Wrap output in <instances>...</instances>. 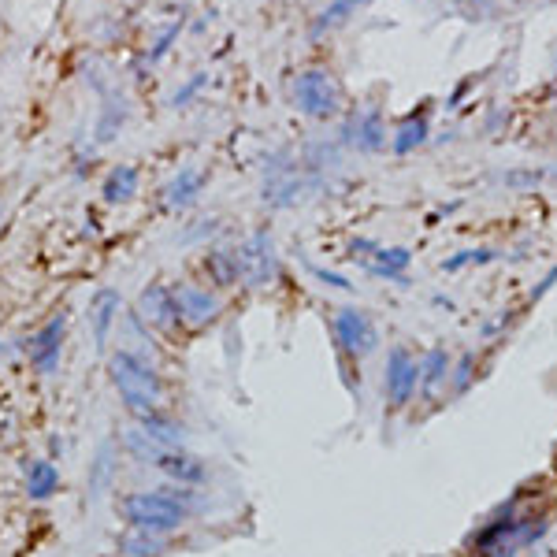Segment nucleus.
Listing matches in <instances>:
<instances>
[{"mask_svg":"<svg viewBox=\"0 0 557 557\" xmlns=\"http://www.w3.org/2000/svg\"><path fill=\"white\" fill-rule=\"evenodd\" d=\"M201 268H205V279L216 290H231V286L242 283V264H238V253L227 246H212L201 260Z\"/></svg>","mask_w":557,"mask_h":557,"instance_id":"13","label":"nucleus"},{"mask_svg":"<svg viewBox=\"0 0 557 557\" xmlns=\"http://www.w3.org/2000/svg\"><path fill=\"white\" fill-rule=\"evenodd\" d=\"M108 480H112V442H104L101 454H97V461H93V472H90L93 494H101L104 487H108Z\"/></svg>","mask_w":557,"mask_h":557,"instance_id":"25","label":"nucleus"},{"mask_svg":"<svg viewBox=\"0 0 557 557\" xmlns=\"http://www.w3.org/2000/svg\"><path fill=\"white\" fill-rule=\"evenodd\" d=\"M446 376H450V357H446V350H431L428 357L420 361V383H424V394L435 398L439 387L446 383Z\"/></svg>","mask_w":557,"mask_h":557,"instance_id":"21","label":"nucleus"},{"mask_svg":"<svg viewBox=\"0 0 557 557\" xmlns=\"http://www.w3.org/2000/svg\"><path fill=\"white\" fill-rule=\"evenodd\" d=\"M335 346L342 350V357L361 361L379 346L376 324L361 309H335Z\"/></svg>","mask_w":557,"mask_h":557,"instance_id":"4","label":"nucleus"},{"mask_svg":"<svg viewBox=\"0 0 557 557\" xmlns=\"http://www.w3.org/2000/svg\"><path fill=\"white\" fill-rule=\"evenodd\" d=\"M119 309H123V298H119V290H112V286H101L90 298L93 342H97V350L101 353H104V346H108V338H112V324L119 320Z\"/></svg>","mask_w":557,"mask_h":557,"instance_id":"12","label":"nucleus"},{"mask_svg":"<svg viewBox=\"0 0 557 557\" xmlns=\"http://www.w3.org/2000/svg\"><path fill=\"white\" fill-rule=\"evenodd\" d=\"M208 186V171L201 168H182L175 179L164 186V201H168L175 212H182V208H190L201 201V194H205Z\"/></svg>","mask_w":557,"mask_h":557,"instance_id":"14","label":"nucleus"},{"mask_svg":"<svg viewBox=\"0 0 557 557\" xmlns=\"http://www.w3.org/2000/svg\"><path fill=\"white\" fill-rule=\"evenodd\" d=\"M116 550L123 557H164L171 550V535H156L145 528H127L116 535Z\"/></svg>","mask_w":557,"mask_h":557,"instance_id":"17","label":"nucleus"},{"mask_svg":"<svg viewBox=\"0 0 557 557\" xmlns=\"http://www.w3.org/2000/svg\"><path fill=\"white\" fill-rule=\"evenodd\" d=\"M23 491L30 502H49L52 494L60 491V468L52 465L49 457L30 461V465H26V476H23Z\"/></svg>","mask_w":557,"mask_h":557,"instance_id":"18","label":"nucleus"},{"mask_svg":"<svg viewBox=\"0 0 557 557\" xmlns=\"http://www.w3.org/2000/svg\"><path fill=\"white\" fill-rule=\"evenodd\" d=\"M364 4H368V0H331L324 12L316 15V23H312V38H320L324 30H335V26L350 23L353 12L364 8Z\"/></svg>","mask_w":557,"mask_h":557,"instance_id":"20","label":"nucleus"},{"mask_svg":"<svg viewBox=\"0 0 557 557\" xmlns=\"http://www.w3.org/2000/svg\"><path fill=\"white\" fill-rule=\"evenodd\" d=\"M108 379L119 390V398L130 413H149V409H164V379L156 376V368L134 350L108 353Z\"/></svg>","mask_w":557,"mask_h":557,"instance_id":"2","label":"nucleus"},{"mask_svg":"<svg viewBox=\"0 0 557 557\" xmlns=\"http://www.w3.org/2000/svg\"><path fill=\"white\" fill-rule=\"evenodd\" d=\"M179 34H182V19H179V23L164 26V34H160V38H156V45L149 49V64H160V60L168 56L171 45H175V38H179Z\"/></svg>","mask_w":557,"mask_h":557,"instance_id":"27","label":"nucleus"},{"mask_svg":"<svg viewBox=\"0 0 557 557\" xmlns=\"http://www.w3.org/2000/svg\"><path fill=\"white\" fill-rule=\"evenodd\" d=\"M156 472H164L171 483H179V487H201L208 483V465L201 461L197 454H190L186 446L182 450H164V454L156 457Z\"/></svg>","mask_w":557,"mask_h":557,"instance_id":"10","label":"nucleus"},{"mask_svg":"<svg viewBox=\"0 0 557 557\" xmlns=\"http://www.w3.org/2000/svg\"><path fill=\"white\" fill-rule=\"evenodd\" d=\"M205 506V494L197 487H160V491H130L119 498V517L127 528H145L156 535H175Z\"/></svg>","mask_w":557,"mask_h":557,"instance_id":"1","label":"nucleus"},{"mask_svg":"<svg viewBox=\"0 0 557 557\" xmlns=\"http://www.w3.org/2000/svg\"><path fill=\"white\" fill-rule=\"evenodd\" d=\"M294 108H298L301 116L309 119H335L342 112V90H338V82L331 71L324 67H309V71H301L294 78Z\"/></svg>","mask_w":557,"mask_h":557,"instance_id":"3","label":"nucleus"},{"mask_svg":"<svg viewBox=\"0 0 557 557\" xmlns=\"http://www.w3.org/2000/svg\"><path fill=\"white\" fill-rule=\"evenodd\" d=\"M205 86H208V71H197L194 78H186L179 90L171 93V101H168V104H171V108H186V104L194 101V97H197L201 90H205Z\"/></svg>","mask_w":557,"mask_h":557,"instance_id":"26","label":"nucleus"},{"mask_svg":"<svg viewBox=\"0 0 557 557\" xmlns=\"http://www.w3.org/2000/svg\"><path fill=\"white\" fill-rule=\"evenodd\" d=\"M127 116H130V104L127 97H104L101 104V119H97V142L108 145V142H116L119 138V130L127 127Z\"/></svg>","mask_w":557,"mask_h":557,"instance_id":"19","label":"nucleus"},{"mask_svg":"<svg viewBox=\"0 0 557 557\" xmlns=\"http://www.w3.org/2000/svg\"><path fill=\"white\" fill-rule=\"evenodd\" d=\"M234 253H238L242 279H246L249 286L275 283V275H279V257H275V242L268 231H253L242 246L234 249Z\"/></svg>","mask_w":557,"mask_h":557,"instance_id":"5","label":"nucleus"},{"mask_svg":"<svg viewBox=\"0 0 557 557\" xmlns=\"http://www.w3.org/2000/svg\"><path fill=\"white\" fill-rule=\"evenodd\" d=\"M175 290V305H179V320L186 327H208L220 320V298L197 283H179Z\"/></svg>","mask_w":557,"mask_h":557,"instance_id":"9","label":"nucleus"},{"mask_svg":"<svg viewBox=\"0 0 557 557\" xmlns=\"http://www.w3.org/2000/svg\"><path fill=\"white\" fill-rule=\"evenodd\" d=\"M64 331H67V312H56L49 324L38 327L26 338V361L38 376H52L60 368V353H64Z\"/></svg>","mask_w":557,"mask_h":557,"instance_id":"6","label":"nucleus"},{"mask_svg":"<svg viewBox=\"0 0 557 557\" xmlns=\"http://www.w3.org/2000/svg\"><path fill=\"white\" fill-rule=\"evenodd\" d=\"M134 312H138V320H142L145 327H156V331H175V327L182 324L179 305H175V290L164 283L145 286L142 294H138Z\"/></svg>","mask_w":557,"mask_h":557,"instance_id":"8","label":"nucleus"},{"mask_svg":"<svg viewBox=\"0 0 557 557\" xmlns=\"http://www.w3.org/2000/svg\"><path fill=\"white\" fill-rule=\"evenodd\" d=\"M428 138V119L424 116H409L402 123V127L394 130V153L405 156V153H413L416 145Z\"/></svg>","mask_w":557,"mask_h":557,"instance_id":"24","label":"nucleus"},{"mask_svg":"<svg viewBox=\"0 0 557 557\" xmlns=\"http://www.w3.org/2000/svg\"><path fill=\"white\" fill-rule=\"evenodd\" d=\"M138 190H142V175H138L134 164H116L101 182L104 205H130L138 197Z\"/></svg>","mask_w":557,"mask_h":557,"instance_id":"16","label":"nucleus"},{"mask_svg":"<svg viewBox=\"0 0 557 557\" xmlns=\"http://www.w3.org/2000/svg\"><path fill=\"white\" fill-rule=\"evenodd\" d=\"M409 249L394 246V249H376V257H372V275H379V279H402V272L409 268Z\"/></svg>","mask_w":557,"mask_h":557,"instance_id":"22","label":"nucleus"},{"mask_svg":"<svg viewBox=\"0 0 557 557\" xmlns=\"http://www.w3.org/2000/svg\"><path fill=\"white\" fill-rule=\"evenodd\" d=\"M123 450H127L134 461H142V465H156V457L164 454V446H156L138 424H134L130 431H123Z\"/></svg>","mask_w":557,"mask_h":557,"instance_id":"23","label":"nucleus"},{"mask_svg":"<svg viewBox=\"0 0 557 557\" xmlns=\"http://www.w3.org/2000/svg\"><path fill=\"white\" fill-rule=\"evenodd\" d=\"M134 420H138V428H142L145 435L156 442V446H164V450H182V446H186V439H190L186 424H182V420H175V416H168L164 409L134 413Z\"/></svg>","mask_w":557,"mask_h":557,"instance_id":"11","label":"nucleus"},{"mask_svg":"<svg viewBox=\"0 0 557 557\" xmlns=\"http://www.w3.org/2000/svg\"><path fill=\"white\" fill-rule=\"evenodd\" d=\"M420 387V361L405 346H394L387 353V372H383V394L390 405H409Z\"/></svg>","mask_w":557,"mask_h":557,"instance_id":"7","label":"nucleus"},{"mask_svg":"<svg viewBox=\"0 0 557 557\" xmlns=\"http://www.w3.org/2000/svg\"><path fill=\"white\" fill-rule=\"evenodd\" d=\"M346 138H350L361 153H379L383 142H387L383 116H379L376 108H364V112H357V116L350 119V127H346Z\"/></svg>","mask_w":557,"mask_h":557,"instance_id":"15","label":"nucleus"}]
</instances>
